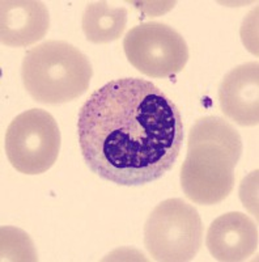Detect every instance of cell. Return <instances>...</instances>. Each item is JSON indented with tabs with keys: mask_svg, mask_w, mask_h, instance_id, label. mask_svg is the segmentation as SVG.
I'll use <instances>...</instances> for the list:
<instances>
[{
	"mask_svg": "<svg viewBox=\"0 0 259 262\" xmlns=\"http://www.w3.org/2000/svg\"><path fill=\"white\" fill-rule=\"evenodd\" d=\"M59 151V126L46 111H25L15 117L7 128V158L20 173H45L55 164Z\"/></svg>",
	"mask_w": 259,
	"mask_h": 262,
	"instance_id": "5",
	"label": "cell"
},
{
	"mask_svg": "<svg viewBox=\"0 0 259 262\" xmlns=\"http://www.w3.org/2000/svg\"><path fill=\"white\" fill-rule=\"evenodd\" d=\"M221 112L240 126L259 123V64L237 66L224 76L219 88Z\"/></svg>",
	"mask_w": 259,
	"mask_h": 262,
	"instance_id": "8",
	"label": "cell"
},
{
	"mask_svg": "<svg viewBox=\"0 0 259 262\" xmlns=\"http://www.w3.org/2000/svg\"><path fill=\"white\" fill-rule=\"evenodd\" d=\"M123 49L128 62L149 78L178 74L190 57L185 38L169 25L156 21L128 30Z\"/></svg>",
	"mask_w": 259,
	"mask_h": 262,
	"instance_id": "6",
	"label": "cell"
},
{
	"mask_svg": "<svg viewBox=\"0 0 259 262\" xmlns=\"http://www.w3.org/2000/svg\"><path fill=\"white\" fill-rule=\"evenodd\" d=\"M202 240L199 212L181 198L158 203L144 226V244L156 261H191L200 250Z\"/></svg>",
	"mask_w": 259,
	"mask_h": 262,
	"instance_id": "4",
	"label": "cell"
},
{
	"mask_svg": "<svg viewBox=\"0 0 259 262\" xmlns=\"http://www.w3.org/2000/svg\"><path fill=\"white\" fill-rule=\"evenodd\" d=\"M239 131L221 117H203L191 127L181 186L191 202L218 205L234 188V168L242 155Z\"/></svg>",
	"mask_w": 259,
	"mask_h": 262,
	"instance_id": "2",
	"label": "cell"
},
{
	"mask_svg": "<svg viewBox=\"0 0 259 262\" xmlns=\"http://www.w3.org/2000/svg\"><path fill=\"white\" fill-rule=\"evenodd\" d=\"M258 227L244 212L220 215L209 226L206 245L215 259L223 262L245 261L258 249Z\"/></svg>",
	"mask_w": 259,
	"mask_h": 262,
	"instance_id": "7",
	"label": "cell"
},
{
	"mask_svg": "<svg viewBox=\"0 0 259 262\" xmlns=\"http://www.w3.org/2000/svg\"><path fill=\"white\" fill-rule=\"evenodd\" d=\"M127 24V9L110 7L106 2H93L85 7L81 27L93 43H109L122 36Z\"/></svg>",
	"mask_w": 259,
	"mask_h": 262,
	"instance_id": "10",
	"label": "cell"
},
{
	"mask_svg": "<svg viewBox=\"0 0 259 262\" xmlns=\"http://www.w3.org/2000/svg\"><path fill=\"white\" fill-rule=\"evenodd\" d=\"M92 76L88 57L66 41L42 42L28 50L21 66L25 90L41 104H66L80 97Z\"/></svg>",
	"mask_w": 259,
	"mask_h": 262,
	"instance_id": "3",
	"label": "cell"
},
{
	"mask_svg": "<svg viewBox=\"0 0 259 262\" xmlns=\"http://www.w3.org/2000/svg\"><path fill=\"white\" fill-rule=\"evenodd\" d=\"M50 27L45 3L38 0H3L0 3L2 43L24 48L41 41Z\"/></svg>",
	"mask_w": 259,
	"mask_h": 262,
	"instance_id": "9",
	"label": "cell"
},
{
	"mask_svg": "<svg viewBox=\"0 0 259 262\" xmlns=\"http://www.w3.org/2000/svg\"><path fill=\"white\" fill-rule=\"evenodd\" d=\"M183 137L177 105L144 79L109 81L90 95L78 116L79 144L88 168L122 186L161 179L174 167Z\"/></svg>",
	"mask_w": 259,
	"mask_h": 262,
	"instance_id": "1",
	"label": "cell"
}]
</instances>
